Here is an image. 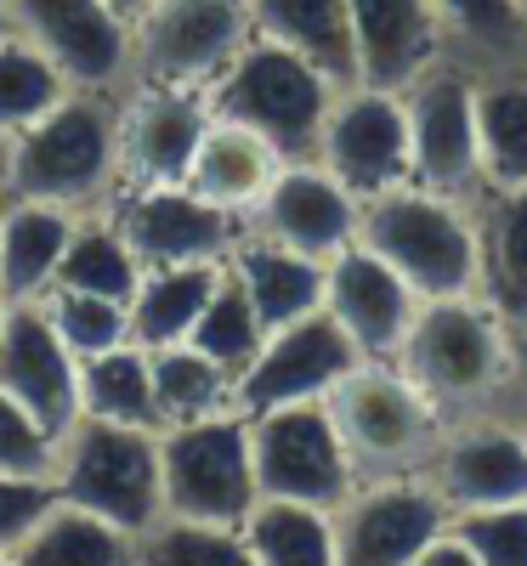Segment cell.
I'll use <instances>...</instances> for the list:
<instances>
[{"label": "cell", "instance_id": "1", "mask_svg": "<svg viewBox=\"0 0 527 566\" xmlns=\"http://www.w3.org/2000/svg\"><path fill=\"white\" fill-rule=\"evenodd\" d=\"M0 199L52 205L69 216H97L120 199V130L114 97L97 91H69V97L40 114L29 130L7 142V181Z\"/></svg>", "mask_w": 527, "mask_h": 566}, {"label": "cell", "instance_id": "2", "mask_svg": "<svg viewBox=\"0 0 527 566\" xmlns=\"http://www.w3.org/2000/svg\"><path fill=\"white\" fill-rule=\"evenodd\" d=\"M505 317L483 295H448V301H420L409 335L397 346V368L414 380V391L437 408L459 413L488 402L516 368V340L505 335Z\"/></svg>", "mask_w": 527, "mask_h": 566}, {"label": "cell", "instance_id": "3", "mask_svg": "<svg viewBox=\"0 0 527 566\" xmlns=\"http://www.w3.org/2000/svg\"><path fill=\"white\" fill-rule=\"evenodd\" d=\"M358 244H369L420 301L476 295L483 250H476V221L454 205V193L409 181L369 199L358 221Z\"/></svg>", "mask_w": 527, "mask_h": 566}, {"label": "cell", "instance_id": "4", "mask_svg": "<svg viewBox=\"0 0 527 566\" xmlns=\"http://www.w3.org/2000/svg\"><path fill=\"white\" fill-rule=\"evenodd\" d=\"M334 91L341 85H334L329 74H318L307 57L250 34V45L205 91V103H210L216 119H232V125L256 130L267 148L290 165V159H318V136H323Z\"/></svg>", "mask_w": 527, "mask_h": 566}, {"label": "cell", "instance_id": "5", "mask_svg": "<svg viewBox=\"0 0 527 566\" xmlns=\"http://www.w3.org/2000/svg\"><path fill=\"white\" fill-rule=\"evenodd\" d=\"M52 488L63 504H80L125 533H148L165 522V488H159V431L108 419H74L58 437Z\"/></svg>", "mask_w": 527, "mask_h": 566}, {"label": "cell", "instance_id": "6", "mask_svg": "<svg viewBox=\"0 0 527 566\" xmlns=\"http://www.w3.org/2000/svg\"><path fill=\"white\" fill-rule=\"evenodd\" d=\"M159 488L165 515L205 527H245V515L261 504L250 419L227 408L210 419H187L159 431Z\"/></svg>", "mask_w": 527, "mask_h": 566}, {"label": "cell", "instance_id": "7", "mask_svg": "<svg viewBox=\"0 0 527 566\" xmlns=\"http://www.w3.org/2000/svg\"><path fill=\"white\" fill-rule=\"evenodd\" d=\"M334 431L358 459V476H403L437 453V408H431L414 380L392 357H363L329 397Z\"/></svg>", "mask_w": 527, "mask_h": 566}, {"label": "cell", "instance_id": "8", "mask_svg": "<svg viewBox=\"0 0 527 566\" xmlns=\"http://www.w3.org/2000/svg\"><path fill=\"white\" fill-rule=\"evenodd\" d=\"M250 34L245 0H154L131 23V85L210 91Z\"/></svg>", "mask_w": 527, "mask_h": 566}, {"label": "cell", "instance_id": "9", "mask_svg": "<svg viewBox=\"0 0 527 566\" xmlns=\"http://www.w3.org/2000/svg\"><path fill=\"white\" fill-rule=\"evenodd\" d=\"M250 453H256L261 499L341 510L352 488L363 482L358 459L347 453L341 431H334L329 402H290V408L250 413Z\"/></svg>", "mask_w": 527, "mask_h": 566}, {"label": "cell", "instance_id": "10", "mask_svg": "<svg viewBox=\"0 0 527 566\" xmlns=\"http://www.w3.org/2000/svg\"><path fill=\"white\" fill-rule=\"evenodd\" d=\"M318 165L347 187L358 205L414 181V148H409V108L403 91L386 85H341L329 103Z\"/></svg>", "mask_w": 527, "mask_h": 566}, {"label": "cell", "instance_id": "11", "mask_svg": "<svg viewBox=\"0 0 527 566\" xmlns=\"http://www.w3.org/2000/svg\"><path fill=\"white\" fill-rule=\"evenodd\" d=\"M12 34L63 74L69 91L120 97L131 85V23H120L103 0H7Z\"/></svg>", "mask_w": 527, "mask_h": 566}, {"label": "cell", "instance_id": "12", "mask_svg": "<svg viewBox=\"0 0 527 566\" xmlns=\"http://www.w3.org/2000/svg\"><path fill=\"white\" fill-rule=\"evenodd\" d=\"M448 527L443 493L420 482L414 470L403 476L358 482L352 499L334 510V560L341 566H414L420 549Z\"/></svg>", "mask_w": 527, "mask_h": 566}, {"label": "cell", "instance_id": "13", "mask_svg": "<svg viewBox=\"0 0 527 566\" xmlns=\"http://www.w3.org/2000/svg\"><path fill=\"white\" fill-rule=\"evenodd\" d=\"M358 346L341 335V323L329 312L296 317L272 328L250 368L232 380V408L238 413H267V408H290V402H323L334 386L358 368Z\"/></svg>", "mask_w": 527, "mask_h": 566}, {"label": "cell", "instance_id": "14", "mask_svg": "<svg viewBox=\"0 0 527 566\" xmlns=\"http://www.w3.org/2000/svg\"><path fill=\"white\" fill-rule=\"evenodd\" d=\"M108 216L120 221L125 244L136 250L142 266H221L232 255V244L245 239V216H232L210 199H199L187 181L176 187H136L108 205Z\"/></svg>", "mask_w": 527, "mask_h": 566}, {"label": "cell", "instance_id": "15", "mask_svg": "<svg viewBox=\"0 0 527 566\" xmlns=\"http://www.w3.org/2000/svg\"><path fill=\"white\" fill-rule=\"evenodd\" d=\"M205 125H210L205 91L125 85L120 97H114V130H120V193L187 181V165H194V154H199Z\"/></svg>", "mask_w": 527, "mask_h": 566}, {"label": "cell", "instance_id": "16", "mask_svg": "<svg viewBox=\"0 0 527 566\" xmlns=\"http://www.w3.org/2000/svg\"><path fill=\"white\" fill-rule=\"evenodd\" d=\"M409 108V148H414V181L459 193L483 181V154H476V80L459 74L448 57H437L414 85H403Z\"/></svg>", "mask_w": 527, "mask_h": 566}, {"label": "cell", "instance_id": "17", "mask_svg": "<svg viewBox=\"0 0 527 566\" xmlns=\"http://www.w3.org/2000/svg\"><path fill=\"white\" fill-rule=\"evenodd\" d=\"M358 221H363V205L318 159L278 165L272 187L250 210V232H261V239L296 250V255H312V261H329L347 244H358Z\"/></svg>", "mask_w": 527, "mask_h": 566}, {"label": "cell", "instance_id": "18", "mask_svg": "<svg viewBox=\"0 0 527 566\" xmlns=\"http://www.w3.org/2000/svg\"><path fill=\"white\" fill-rule=\"evenodd\" d=\"M323 312L341 323L358 357H397L420 295L369 244H347L341 255L323 261Z\"/></svg>", "mask_w": 527, "mask_h": 566}, {"label": "cell", "instance_id": "19", "mask_svg": "<svg viewBox=\"0 0 527 566\" xmlns=\"http://www.w3.org/2000/svg\"><path fill=\"white\" fill-rule=\"evenodd\" d=\"M0 391L23 402L52 437H63L80 419V357L58 340L40 301L7 306V323H0Z\"/></svg>", "mask_w": 527, "mask_h": 566}, {"label": "cell", "instance_id": "20", "mask_svg": "<svg viewBox=\"0 0 527 566\" xmlns=\"http://www.w3.org/2000/svg\"><path fill=\"white\" fill-rule=\"evenodd\" d=\"M352 45H358V80L403 91L443 57L448 29L431 0H347Z\"/></svg>", "mask_w": 527, "mask_h": 566}, {"label": "cell", "instance_id": "21", "mask_svg": "<svg viewBox=\"0 0 527 566\" xmlns=\"http://www.w3.org/2000/svg\"><path fill=\"white\" fill-rule=\"evenodd\" d=\"M431 459H437L431 488L443 493L448 515L527 504V431H510V424H471V431L437 442Z\"/></svg>", "mask_w": 527, "mask_h": 566}, {"label": "cell", "instance_id": "22", "mask_svg": "<svg viewBox=\"0 0 527 566\" xmlns=\"http://www.w3.org/2000/svg\"><path fill=\"white\" fill-rule=\"evenodd\" d=\"M227 272L238 277V290L250 295L256 317L267 323V335L283 328V323H296V317L323 312V261L283 250V244L261 239V232H250V227H245V239L232 244Z\"/></svg>", "mask_w": 527, "mask_h": 566}, {"label": "cell", "instance_id": "23", "mask_svg": "<svg viewBox=\"0 0 527 566\" xmlns=\"http://www.w3.org/2000/svg\"><path fill=\"white\" fill-rule=\"evenodd\" d=\"M250 29L283 52L307 57L334 85H358V45L347 0H245Z\"/></svg>", "mask_w": 527, "mask_h": 566}, {"label": "cell", "instance_id": "24", "mask_svg": "<svg viewBox=\"0 0 527 566\" xmlns=\"http://www.w3.org/2000/svg\"><path fill=\"white\" fill-rule=\"evenodd\" d=\"M278 165L283 159L267 148L256 130L210 114V125L199 136V154H194V165H187V187H194L199 199H210V205H221V210L250 221V210L261 205V193L272 187Z\"/></svg>", "mask_w": 527, "mask_h": 566}, {"label": "cell", "instance_id": "25", "mask_svg": "<svg viewBox=\"0 0 527 566\" xmlns=\"http://www.w3.org/2000/svg\"><path fill=\"white\" fill-rule=\"evenodd\" d=\"M74 216L29 199H0V301L23 306L58 283Z\"/></svg>", "mask_w": 527, "mask_h": 566}, {"label": "cell", "instance_id": "26", "mask_svg": "<svg viewBox=\"0 0 527 566\" xmlns=\"http://www.w3.org/2000/svg\"><path fill=\"white\" fill-rule=\"evenodd\" d=\"M488 221L476 227V250H483L476 295L505 323L527 328V187H488Z\"/></svg>", "mask_w": 527, "mask_h": 566}, {"label": "cell", "instance_id": "27", "mask_svg": "<svg viewBox=\"0 0 527 566\" xmlns=\"http://www.w3.org/2000/svg\"><path fill=\"white\" fill-rule=\"evenodd\" d=\"M18 566H136V533L103 522L80 504L52 499V510L12 549Z\"/></svg>", "mask_w": 527, "mask_h": 566}, {"label": "cell", "instance_id": "28", "mask_svg": "<svg viewBox=\"0 0 527 566\" xmlns=\"http://www.w3.org/2000/svg\"><path fill=\"white\" fill-rule=\"evenodd\" d=\"M221 266H205V261L199 266H142V283H136V295L125 306L131 312V340L142 352L187 340V328L199 323L210 290L221 283Z\"/></svg>", "mask_w": 527, "mask_h": 566}, {"label": "cell", "instance_id": "29", "mask_svg": "<svg viewBox=\"0 0 527 566\" xmlns=\"http://www.w3.org/2000/svg\"><path fill=\"white\" fill-rule=\"evenodd\" d=\"M80 419L165 431V424H159V402H154V368H148V352H142L136 340L80 363Z\"/></svg>", "mask_w": 527, "mask_h": 566}, {"label": "cell", "instance_id": "30", "mask_svg": "<svg viewBox=\"0 0 527 566\" xmlns=\"http://www.w3.org/2000/svg\"><path fill=\"white\" fill-rule=\"evenodd\" d=\"M136 283H142V261H136V250L125 244L120 221H114L108 210L74 216V232H69V250H63V266H58L52 290L108 295V301H125V306H131Z\"/></svg>", "mask_w": 527, "mask_h": 566}, {"label": "cell", "instance_id": "31", "mask_svg": "<svg viewBox=\"0 0 527 566\" xmlns=\"http://www.w3.org/2000/svg\"><path fill=\"white\" fill-rule=\"evenodd\" d=\"M245 544L256 566H341L334 560V510L261 499L245 515Z\"/></svg>", "mask_w": 527, "mask_h": 566}, {"label": "cell", "instance_id": "32", "mask_svg": "<svg viewBox=\"0 0 527 566\" xmlns=\"http://www.w3.org/2000/svg\"><path fill=\"white\" fill-rule=\"evenodd\" d=\"M154 368V402H159V424H187V419H210L232 408V374L221 363H210L199 346H154L148 352Z\"/></svg>", "mask_w": 527, "mask_h": 566}, {"label": "cell", "instance_id": "33", "mask_svg": "<svg viewBox=\"0 0 527 566\" xmlns=\"http://www.w3.org/2000/svg\"><path fill=\"white\" fill-rule=\"evenodd\" d=\"M476 154L488 187H527V74L476 85Z\"/></svg>", "mask_w": 527, "mask_h": 566}, {"label": "cell", "instance_id": "34", "mask_svg": "<svg viewBox=\"0 0 527 566\" xmlns=\"http://www.w3.org/2000/svg\"><path fill=\"white\" fill-rule=\"evenodd\" d=\"M261 340H267V323L256 317V306H250V295L238 290V277L221 266V283L210 290V301H205V312H199V323L187 328V346H199L210 363H221L232 380L250 368V357L261 352Z\"/></svg>", "mask_w": 527, "mask_h": 566}, {"label": "cell", "instance_id": "35", "mask_svg": "<svg viewBox=\"0 0 527 566\" xmlns=\"http://www.w3.org/2000/svg\"><path fill=\"white\" fill-rule=\"evenodd\" d=\"M69 97L63 74L45 63L29 40L0 34V142H12L18 130H29L40 114H52Z\"/></svg>", "mask_w": 527, "mask_h": 566}, {"label": "cell", "instance_id": "36", "mask_svg": "<svg viewBox=\"0 0 527 566\" xmlns=\"http://www.w3.org/2000/svg\"><path fill=\"white\" fill-rule=\"evenodd\" d=\"M136 566H256L245 527H205V522H154L136 538Z\"/></svg>", "mask_w": 527, "mask_h": 566}, {"label": "cell", "instance_id": "37", "mask_svg": "<svg viewBox=\"0 0 527 566\" xmlns=\"http://www.w3.org/2000/svg\"><path fill=\"white\" fill-rule=\"evenodd\" d=\"M40 312H45V323L58 328V340H63L80 363L131 340V312H125V301H108V295L45 290V295H40Z\"/></svg>", "mask_w": 527, "mask_h": 566}, {"label": "cell", "instance_id": "38", "mask_svg": "<svg viewBox=\"0 0 527 566\" xmlns=\"http://www.w3.org/2000/svg\"><path fill=\"white\" fill-rule=\"evenodd\" d=\"M448 527L465 538L476 566H527V504H499V510H459Z\"/></svg>", "mask_w": 527, "mask_h": 566}, {"label": "cell", "instance_id": "39", "mask_svg": "<svg viewBox=\"0 0 527 566\" xmlns=\"http://www.w3.org/2000/svg\"><path fill=\"white\" fill-rule=\"evenodd\" d=\"M52 459H58V437L45 424L0 391V476H40L52 482Z\"/></svg>", "mask_w": 527, "mask_h": 566}, {"label": "cell", "instance_id": "40", "mask_svg": "<svg viewBox=\"0 0 527 566\" xmlns=\"http://www.w3.org/2000/svg\"><path fill=\"white\" fill-rule=\"evenodd\" d=\"M443 18L448 34H465V40H483V45H510L521 34V12L516 0H431Z\"/></svg>", "mask_w": 527, "mask_h": 566}, {"label": "cell", "instance_id": "41", "mask_svg": "<svg viewBox=\"0 0 527 566\" xmlns=\"http://www.w3.org/2000/svg\"><path fill=\"white\" fill-rule=\"evenodd\" d=\"M58 488L40 476H0V555H12L23 544V533L52 510Z\"/></svg>", "mask_w": 527, "mask_h": 566}, {"label": "cell", "instance_id": "42", "mask_svg": "<svg viewBox=\"0 0 527 566\" xmlns=\"http://www.w3.org/2000/svg\"><path fill=\"white\" fill-rule=\"evenodd\" d=\"M414 566H476V555L465 549V538L454 533V527H443L437 538H431L425 549H420V560Z\"/></svg>", "mask_w": 527, "mask_h": 566}, {"label": "cell", "instance_id": "43", "mask_svg": "<svg viewBox=\"0 0 527 566\" xmlns=\"http://www.w3.org/2000/svg\"><path fill=\"white\" fill-rule=\"evenodd\" d=\"M103 7H108V12L120 18V23H136L142 12H148V7H154V0H103Z\"/></svg>", "mask_w": 527, "mask_h": 566}, {"label": "cell", "instance_id": "44", "mask_svg": "<svg viewBox=\"0 0 527 566\" xmlns=\"http://www.w3.org/2000/svg\"><path fill=\"white\" fill-rule=\"evenodd\" d=\"M516 374L527 380V328H521V340H516Z\"/></svg>", "mask_w": 527, "mask_h": 566}, {"label": "cell", "instance_id": "45", "mask_svg": "<svg viewBox=\"0 0 527 566\" xmlns=\"http://www.w3.org/2000/svg\"><path fill=\"white\" fill-rule=\"evenodd\" d=\"M0 34H12V12H7V0H0Z\"/></svg>", "mask_w": 527, "mask_h": 566}, {"label": "cell", "instance_id": "46", "mask_svg": "<svg viewBox=\"0 0 527 566\" xmlns=\"http://www.w3.org/2000/svg\"><path fill=\"white\" fill-rule=\"evenodd\" d=\"M0 181H7V142H0Z\"/></svg>", "mask_w": 527, "mask_h": 566}, {"label": "cell", "instance_id": "47", "mask_svg": "<svg viewBox=\"0 0 527 566\" xmlns=\"http://www.w3.org/2000/svg\"><path fill=\"white\" fill-rule=\"evenodd\" d=\"M516 12H521V18H527V0H516Z\"/></svg>", "mask_w": 527, "mask_h": 566}, {"label": "cell", "instance_id": "48", "mask_svg": "<svg viewBox=\"0 0 527 566\" xmlns=\"http://www.w3.org/2000/svg\"><path fill=\"white\" fill-rule=\"evenodd\" d=\"M0 566H18V560H12V555H0Z\"/></svg>", "mask_w": 527, "mask_h": 566}, {"label": "cell", "instance_id": "49", "mask_svg": "<svg viewBox=\"0 0 527 566\" xmlns=\"http://www.w3.org/2000/svg\"><path fill=\"white\" fill-rule=\"evenodd\" d=\"M0 323H7V301H0Z\"/></svg>", "mask_w": 527, "mask_h": 566}]
</instances>
